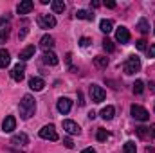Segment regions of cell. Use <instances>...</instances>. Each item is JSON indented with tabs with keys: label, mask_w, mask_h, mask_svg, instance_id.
Listing matches in <instances>:
<instances>
[{
	"label": "cell",
	"mask_w": 155,
	"mask_h": 153,
	"mask_svg": "<svg viewBox=\"0 0 155 153\" xmlns=\"http://www.w3.org/2000/svg\"><path fill=\"white\" fill-rule=\"evenodd\" d=\"M76 16L79 18V20H88V22H92L94 20V15L92 13H88V11H85V9H79L76 13Z\"/></svg>",
	"instance_id": "cell-25"
},
{
	"label": "cell",
	"mask_w": 155,
	"mask_h": 153,
	"mask_svg": "<svg viewBox=\"0 0 155 153\" xmlns=\"http://www.w3.org/2000/svg\"><path fill=\"white\" fill-rule=\"evenodd\" d=\"M135 132H137V135H139L141 139H146V137L150 135V128H144V126H139V128H135Z\"/></svg>",
	"instance_id": "cell-29"
},
{
	"label": "cell",
	"mask_w": 155,
	"mask_h": 153,
	"mask_svg": "<svg viewBox=\"0 0 155 153\" xmlns=\"http://www.w3.org/2000/svg\"><path fill=\"white\" fill-rule=\"evenodd\" d=\"M108 137H110V133H108L107 130H103V128H99V130H97V141H99V142H105Z\"/></svg>",
	"instance_id": "cell-30"
},
{
	"label": "cell",
	"mask_w": 155,
	"mask_h": 153,
	"mask_svg": "<svg viewBox=\"0 0 155 153\" xmlns=\"http://www.w3.org/2000/svg\"><path fill=\"white\" fill-rule=\"evenodd\" d=\"M18 110H20V117H22L24 121L31 119V117L35 115V112H36V99H35L31 94H25V96L22 97L20 105H18Z\"/></svg>",
	"instance_id": "cell-1"
},
{
	"label": "cell",
	"mask_w": 155,
	"mask_h": 153,
	"mask_svg": "<svg viewBox=\"0 0 155 153\" xmlns=\"http://www.w3.org/2000/svg\"><path fill=\"white\" fill-rule=\"evenodd\" d=\"M40 137L45 139V141H58V132L52 124H47L40 130Z\"/></svg>",
	"instance_id": "cell-5"
},
{
	"label": "cell",
	"mask_w": 155,
	"mask_h": 153,
	"mask_svg": "<svg viewBox=\"0 0 155 153\" xmlns=\"http://www.w3.org/2000/svg\"><path fill=\"white\" fill-rule=\"evenodd\" d=\"M78 103H79V106L85 105V101H83V94H81V92H78Z\"/></svg>",
	"instance_id": "cell-35"
},
{
	"label": "cell",
	"mask_w": 155,
	"mask_h": 153,
	"mask_svg": "<svg viewBox=\"0 0 155 153\" xmlns=\"http://www.w3.org/2000/svg\"><path fill=\"white\" fill-rule=\"evenodd\" d=\"M81 153H96V150H92V148H85Z\"/></svg>",
	"instance_id": "cell-39"
},
{
	"label": "cell",
	"mask_w": 155,
	"mask_h": 153,
	"mask_svg": "<svg viewBox=\"0 0 155 153\" xmlns=\"http://www.w3.org/2000/svg\"><path fill=\"white\" fill-rule=\"evenodd\" d=\"M114 114H116V108H114V106H105L99 115H101L105 121H112V119H114Z\"/></svg>",
	"instance_id": "cell-20"
},
{
	"label": "cell",
	"mask_w": 155,
	"mask_h": 153,
	"mask_svg": "<svg viewBox=\"0 0 155 153\" xmlns=\"http://www.w3.org/2000/svg\"><path fill=\"white\" fill-rule=\"evenodd\" d=\"M71 58H72V54H71V52H67V56H65V61H67L69 65H71Z\"/></svg>",
	"instance_id": "cell-37"
},
{
	"label": "cell",
	"mask_w": 155,
	"mask_h": 153,
	"mask_svg": "<svg viewBox=\"0 0 155 153\" xmlns=\"http://www.w3.org/2000/svg\"><path fill=\"white\" fill-rule=\"evenodd\" d=\"M112 27H114L112 20H107V18H105V20H101V22H99V29H101L105 34H108V33L112 31Z\"/></svg>",
	"instance_id": "cell-22"
},
{
	"label": "cell",
	"mask_w": 155,
	"mask_h": 153,
	"mask_svg": "<svg viewBox=\"0 0 155 153\" xmlns=\"http://www.w3.org/2000/svg\"><path fill=\"white\" fill-rule=\"evenodd\" d=\"M148 56H150V58H155V43L150 45V49H148Z\"/></svg>",
	"instance_id": "cell-34"
},
{
	"label": "cell",
	"mask_w": 155,
	"mask_h": 153,
	"mask_svg": "<svg viewBox=\"0 0 155 153\" xmlns=\"http://www.w3.org/2000/svg\"><path fill=\"white\" fill-rule=\"evenodd\" d=\"M90 5H92V7H99V5H101V2H97V0H94V2L90 4Z\"/></svg>",
	"instance_id": "cell-40"
},
{
	"label": "cell",
	"mask_w": 155,
	"mask_h": 153,
	"mask_svg": "<svg viewBox=\"0 0 155 153\" xmlns=\"http://www.w3.org/2000/svg\"><path fill=\"white\" fill-rule=\"evenodd\" d=\"M15 128H16V119H15L13 115H7V117L4 119V122H2V132H4V133H11Z\"/></svg>",
	"instance_id": "cell-10"
},
{
	"label": "cell",
	"mask_w": 155,
	"mask_h": 153,
	"mask_svg": "<svg viewBox=\"0 0 155 153\" xmlns=\"http://www.w3.org/2000/svg\"><path fill=\"white\" fill-rule=\"evenodd\" d=\"M130 112H132V117L137 119V121H148V119H150V112H148L146 108L139 106V105H132Z\"/></svg>",
	"instance_id": "cell-3"
},
{
	"label": "cell",
	"mask_w": 155,
	"mask_h": 153,
	"mask_svg": "<svg viewBox=\"0 0 155 153\" xmlns=\"http://www.w3.org/2000/svg\"><path fill=\"white\" fill-rule=\"evenodd\" d=\"M105 5H107L108 9H114V7H116V2H112V0H108V2H105Z\"/></svg>",
	"instance_id": "cell-36"
},
{
	"label": "cell",
	"mask_w": 155,
	"mask_h": 153,
	"mask_svg": "<svg viewBox=\"0 0 155 153\" xmlns=\"http://www.w3.org/2000/svg\"><path fill=\"white\" fill-rule=\"evenodd\" d=\"M63 144H65V148H74V142H72V139H63Z\"/></svg>",
	"instance_id": "cell-32"
},
{
	"label": "cell",
	"mask_w": 155,
	"mask_h": 153,
	"mask_svg": "<svg viewBox=\"0 0 155 153\" xmlns=\"http://www.w3.org/2000/svg\"><path fill=\"white\" fill-rule=\"evenodd\" d=\"M56 108H58V112L60 114H69L71 112V108H72V101L69 99V97H60L58 99V105H56Z\"/></svg>",
	"instance_id": "cell-7"
},
{
	"label": "cell",
	"mask_w": 155,
	"mask_h": 153,
	"mask_svg": "<svg viewBox=\"0 0 155 153\" xmlns=\"http://www.w3.org/2000/svg\"><path fill=\"white\" fill-rule=\"evenodd\" d=\"M40 47L47 52V50H51L52 47H54V38L51 36V34H43L41 40H40Z\"/></svg>",
	"instance_id": "cell-15"
},
{
	"label": "cell",
	"mask_w": 155,
	"mask_h": 153,
	"mask_svg": "<svg viewBox=\"0 0 155 153\" xmlns=\"http://www.w3.org/2000/svg\"><path fill=\"white\" fill-rule=\"evenodd\" d=\"M63 130L69 135H79V132H81V128L78 126L74 121H63Z\"/></svg>",
	"instance_id": "cell-11"
},
{
	"label": "cell",
	"mask_w": 155,
	"mask_h": 153,
	"mask_svg": "<svg viewBox=\"0 0 155 153\" xmlns=\"http://www.w3.org/2000/svg\"><path fill=\"white\" fill-rule=\"evenodd\" d=\"M116 40L119 41V43H128L130 41V33H128V29L126 27H117L116 31Z\"/></svg>",
	"instance_id": "cell-12"
},
{
	"label": "cell",
	"mask_w": 155,
	"mask_h": 153,
	"mask_svg": "<svg viewBox=\"0 0 155 153\" xmlns=\"http://www.w3.org/2000/svg\"><path fill=\"white\" fill-rule=\"evenodd\" d=\"M11 61V56H9V50L5 49H0V69H5Z\"/></svg>",
	"instance_id": "cell-19"
},
{
	"label": "cell",
	"mask_w": 155,
	"mask_h": 153,
	"mask_svg": "<svg viewBox=\"0 0 155 153\" xmlns=\"http://www.w3.org/2000/svg\"><path fill=\"white\" fill-rule=\"evenodd\" d=\"M124 153H135L137 151V146H135V142L134 141H128V142H124Z\"/></svg>",
	"instance_id": "cell-28"
},
{
	"label": "cell",
	"mask_w": 155,
	"mask_h": 153,
	"mask_svg": "<svg viewBox=\"0 0 155 153\" xmlns=\"http://www.w3.org/2000/svg\"><path fill=\"white\" fill-rule=\"evenodd\" d=\"M38 25L41 29H52L56 25V18L52 15H40L38 16Z\"/></svg>",
	"instance_id": "cell-6"
},
{
	"label": "cell",
	"mask_w": 155,
	"mask_h": 153,
	"mask_svg": "<svg viewBox=\"0 0 155 153\" xmlns=\"http://www.w3.org/2000/svg\"><path fill=\"white\" fill-rule=\"evenodd\" d=\"M103 49H105L107 52H114V50H116V45H114V41H112V40L105 38V40H103Z\"/></svg>",
	"instance_id": "cell-26"
},
{
	"label": "cell",
	"mask_w": 155,
	"mask_h": 153,
	"mask_svg": "<svg viewBox=\"0 0 155 153\" xmlns=\"http://www.w3.org/2000/svg\"><path fill=\"white\" fill-rule=\"evenodd\" d=\"M137 29H139L143 34H148V33H150V24H148V20H146V18H141V20L137 22Z\"/></svg>",
	"instance_id": "cell-23"
},
{
	"label": "cell",
	"mask_w": 155,
	"mask_h": 153,
	"mask_svg": "<svg viewBox=\"0 0 155 153\" xmlns=\"http://www.w3.org/2000/svg\"><path fill=\"white\" fill-rule=\"evenodd\" d=\"M79 45H81V47H88V45H90V38H81L79 40Z\"/></svg>",
	"instance_id": "cell-33"
},
{
	"label": "cell",
	"mask_w": 155,
	"mask_h": 153,
	"mask_svg": "<svg viewBox=\"0 0 155 153\" xmlns=\"http://www.w3.org/2000/svg\"><path fill=\"white\" fill-rule=\"evenodd\" d=\"M150 135L155 139V124H152V128H150Z\"/></svg>",
	"instance_id": "cell-38"
},
{
	"label": "cell",
	"mask_w": 155,
	"mask_h": 153,
	"mask_svg": "<svg viewBox=\"0 0 155 153\" xmlns=\"http://www.w3.org/2000/svg\"><path fill=\"white\" fill-rule=\"evenodd\" d=\"M139 69H141V60H139L135 54H134V56H130V58L124 61V65H123L124 74H135Z\"/></svg>",
	"instance_id": "cell-2"
},
{
	"label": "cell",
	"mask_w": 155,
	"mask_h": 153,
	"mask_svg": "<svg viewBox=\"0 0 155 153\" xmlns=\"http://www.w3.org/2000/svg\"><path fill=\"white\" fill-rule=\"evenodd\" d=\"M143 92H144V81L137 79L134 83V94H143Z\"/></svg>",
	"instance_id": "cell-27"
},
{
	"label": "cell",
	"mask_w": 155,
	"mask_h": 153,
	"mask_svg": "<svg viewBox=\"0 0 155 153\" xmlns=\"http://www.w3.org/2000/svg\"><path fill=\"white\" fill-rule=\"evenodd\" d=\"M25 76V65L24 63H16L15 67H13V70H11V77L15 79V81H22Z\"/></svg>",
	"instance_id": "cell-9"
},
{
	"label": "cell",
	"mask_w": 155,
	"mask_h": 153,
	"mask_svg": "<svg viewBox=\"0 0 155 153\" xmlns=\"http://www.w3.org/2000/svg\"><path fill=\"white\" fill-rule=\"evenodd\" d=\"M150 90H152V92H155V83H153V81L150 83Z\"/></svg>",
	"instance_id": "cell-41"
},
{
	"label": "cell",
	"mask_w": 155,
	"mask_h": 153,
	"mask_svg": "<svg viewBox=\"0 0 155 153\" xmlns=\"http://www.w3.org/2000/svg\"><path fill=\"white\" fill-rule=\"evenodd\" d=\"M94 63H96V67H99V69H107V67H108V58H105V56H96V58H94Z\"/></svg>",
	"instance_id": "cell-24"
},
{
	"label": "cell",
	"mask_w": 155,
	"mask_h": 153,
	"mask_svg": "<svg viewBox=\"0 0 155 153\" xmlns=\"http://www.w3.org/2000/svg\"><path fill=\"white\" fill-rule=\"evenodd\" d=\"M27 142H29V137H27L25 133H15V135L11 137V144H13L15 148H24Z\"/></svg>",
	"instance_id": "cell-8"
},
{
	"label": "cell",
	"mask_w": 155,
	"mask_h": 153,
	"mask_svg": "<svg viewBox=\"0 0 155 153\" xmlns=\"http://www.w3.org/2000/svg\"><path fill=\"white\" fill-rule=\"evenodd\" d=\"M41 61H43L45 65H51V67H54V65H58V56H56L52 50H47V52H43V56H41Z\"/></svg>",
	"instance_id": "cell-14"
},
{
	"label": "cell",
	"mask_w": 155,
	"mask_h": 153,
	"mask_svg": "<svg viewBox=\"0 0 155 153\" xmlns=\"http://www.w3.org/2000/svg\"><path fill=\"white\" fill-rule=\"evenodd\" d=\"M33 7H35V4H33L31 0H22V2L18 4L16 11H18V15H27V13L33 11Z\"/></svg>",
	"instance_id": "cell-13"
},
{
	"label": "cell",
	"mask_w": 155,
	"mask_h": 153,
	"mask_svg": "<svg viewBox=\"0 0 155 153\" xmlns=\"http://www.w3.org/2000/svg\"><path fill=\"white\" fill-rule=\"evenodd\" d=\"M9 38V24H5V20H0V43H5V40Z\"/></svg>",
	"instance_id": "cell-18"
},
{
	"label": "cell",
	"mask_w": 155,
	"mask_h": 153,
	"mask_svg": "<svg viewBox=\"0 0 155 153\" xmlns=\"http://www.w3.org/2000/svg\"><path fill=\"white\" fill-rule=\"evenodd\" d=\"M35 52H36V47H35V45H27V47L20 52V60H22V61H27V60H31V58L35 56Z\"/></svg>",
	"instance_id": "cell-17"
},
{
	"label": "cell",
	"mask_w": 155,
	"mask_h": 153,
	"mask_svg": "<svg viewBox=\"0 0 155 153\" xmlns=\"http://www.w3.org/2000/svg\"><path fill=\"white\" fill-rule=\"evenodd\" d=\"M29 86H31V90H35V92H41L43 86H45V81H43L41 77H31V79H29Z\"/></svg>",
	"instance_id": "cell-16"
},
{
	"label": "cell",
	"mask_w": 155,
	"mask_h": 153,
	"mask_svg": "<svg viewBox=\"0 0 155 153\" xmlns=\"http://www.w3.org/2000/svg\"><path fill=\"white\" fill-rule=\"evenodd\" d=\"M88 92H90V99H92L94 103H101V101L105 99V96H107V92H105L99 85H90Z\"/></svg>",
	"instance_id": "cell-4"
},
{
	"label": "cell",
	"mask_w": 155,
	"mask_h": 153,
	"mask_svg": "<svg viewBox=\"0 0 155 153\" xmlns=\"http://www.w3.org/2000/svg\"><path fill=\"white\" fill-rule=\"evenodd\" d=\"M51 7H52L54 13H63L65 11V2L63 0H52L51 2Z\"/></svg>",
	"instance_id": "cell-21"
},
{
	"label": "cell",
	"mask_w": 155,
	"mask_h": 153,
	"mask_svg": "<svg viewBox=\"0 0 155 153\" xmlns=\"http://www.w3.org/2000/svg\"><path fill=\"white\" fill-rule=\"evenodd\" d=\"M135 47H137L139 50H144V49H146V41H144V40H139V41H135Z\"/></svg>",
	"instance_id": "cell-31"
}]
</instances>
